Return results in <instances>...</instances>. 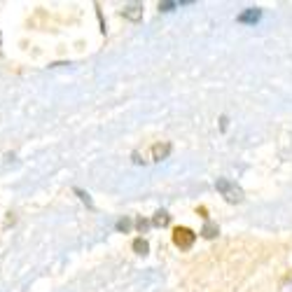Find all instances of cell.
<instances>
[{"label": "cell", "instance_id": "8992f818", "mask_svg": "<svg viewBox=\"0 0 292 292\" xmlns=\"http://www.w3.org/2000/svg\"><path fill=\"white\" fill-rule=\"evenodd\" d=\"M168 222H171V215H168L166 210H157V213H154V217H152L154 227H166Z\"/></svg>", "mask_w": 292, "mask_h": 292}, {"label": "cell", "instance_id": "277c9868", "mask_svg": "<svg viewBox=\"0 0 292 292\" xmlns=\"http://www.w3.org/2000/svg\"><path fill=\"white\" fill-rule=\"evenodd\" d=\"M262 17V10H257V7H250V10H246V12H241L239 17H236V21L239 24H255V21H260Z\"/></svg>", "mask_w": 292, "mask_h": 292}, {"label": "cell", "instance_id": "7c38bea8", "mask_svg": "<svg viewBox=\"0 0 292 292\" xmlns=\"http://www.w3.org/2000/svg\"><path fill=\"white\" fill-rule=\"evenodd\" d=\"M138 229H140V231H145V229H147V222H145V220H138Z\"/></svg>", "mask_w": 292, "mask_h": 292}, {"label": "cell", "instance_id": "3957f363", "mask_svg": "<svg viewBox=\"0 0 292 292\" xmlns=\"http://www.w3.org/2000/svg\"><path fill=\"white\" fill-rule=\"evenodd\" d=\"M124 19H129V21H140L143 19V5L140 3H131V5H127L124 7Z\"/></svg>", "mask_w": 292, "mask_h": 292}, {"label": "cell", "instance_id": "7a4b0ae2", "mask_svg": "<svg viewBox=\"0 0 292 292\" xmlns=\"http://www.w3.org/2000/svg\"><path fill=\"white\" fill-rule=\"evenodd\" d=\"M194 241H197V234H194L190 227H178L173 231V243H176L180 250H190V248L194 246Z\"/></svg>", "mask_w": 292, "mask_h": 292}, {"label": "cell", "instance_id": "52a82bcc", "mask_svg": "<svg viewBox=\"0 0 292 292\" xmlns=\"http://www.w3.org/2000/svg\"><path fill=\"white\" fill-rule=\"evenodd\" d=\"M201 234L206 236V239H215V236H217V227L213 222H206V224H203V229H201Z\"/></svg>", "mask_w": 292, "mask_h": 292}, {"label": "cell", "instance_id": "8fae6325", "mask_svg": "<svg viewBox=\"0 0 292 292\" xmlns=\"http://www.w3.org/2000/svg\"><path fill=\"white\" fill-rule=\"evenodd\" d=\"M75 192H77V194H80V199H82L84 203H89V206H91V199H89V194H84L82 190H75Z\"/></svg>", "mask_w": 292, "mask_h": 292}, {"label": "cell", "instance_id": "ba28073f", "mask_svg": "<svg viewBox=\"0 0 292 292\" xmlns=\"http://www.w3.org/2000/svg\"><path fill=\"white\" fill-rule=\"evenodd\" d=\"M134 250L138 255H147V250H150V246H147V241L145 239H136L134 241Z\"/></svg>", "mask_w": 292, "mask_h": 292}, {"label": "cell", "instance_id": "6da1fadb", "mask_svg": "<svg viewBox=\"0 0 292 292\" xmlns=\"http://www.w3.org/2000/svg\"><path fill=\"white\" fill-rule=\"evenodd\" d=\"M215 190L220 192V194H222L229 203H241L243 201V190L236 183H231L229 178H217Z\"/></svg>", "mask_w": 292, "mask_h": 292}, {"label": "cell", "instance_id": "5b68a950", "mask_svg": "<svg viewBox=\"0 0 292 292\" xmlns=\"http://www.w3.org/2000/svg\"><path fill=\"white\" fill-rule=\"evenodd\" d=\"M171 143H157V145L152 147V159L154 161H164L168 154H171Z\"/></svg>", "mask_w": 292, "mask_h": 292}, {"label": "cell", "instance_id": "30bf717a", "mask_svg": "<svg viewBox=\"0 0 292 292\" xmlns=\"http://www.w3.org/2000/svg\"><path fill=\"white\" fill-rule=\"evenodd\" d=\"M180 3H159V10H161V12H171L173 7H178Z\"/></svg>", "mask_w": 292, "mask_h": 292}, {"label": "cell", "instance_id": "9c48e42d", "mask_svg": "<svg viewBox=\"0 0 292 292\" xmlns=\"http://www.w3.org/2000/svg\"><path fill=\"white\" fill-rule=\"evenodd\" d=\"M117 229H120V231H129V229H131V220H129V217H122L120 222H117Z\"/></svg>", "mask_w": 292, "mask_h": 292}]
</instances>
